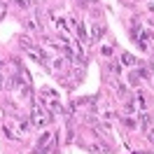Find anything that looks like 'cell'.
<instances>
[{
  "instance_id": "6da1fadb",
  "label": "cell",
  "mask_w": 154,
  "mask_h": 154,
  "mask_svg": "<svg viewBox=\"0 0 154 154\" xmlns=\"http://www.w3.org/2000/svg\"><path fill=\"white\" fill-rule=\"evenodd\" d=\"M33 122H35V126L47 124V122H49V117L45 115V110H42V107H35V110H33Z\"/></svg>"
}]
</instances>
